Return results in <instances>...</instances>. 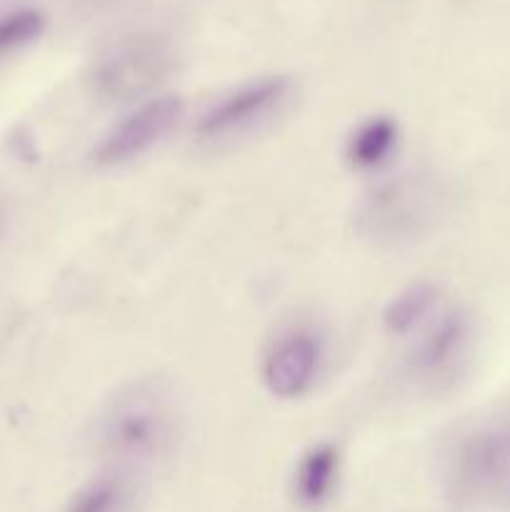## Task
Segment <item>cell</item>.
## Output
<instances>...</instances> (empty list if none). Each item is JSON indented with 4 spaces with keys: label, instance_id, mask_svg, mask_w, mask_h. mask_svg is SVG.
Instances as JSON below:
<instances>
[{
    "label": "cell",
    "instance_id": "1",
    "mask_svg": "<svg viewBox=\"0 0 510 512\" xmlns=\"http://www.w3.org/2000/svg\"><path fill=\"white\" fill-rule=\"evenodd\" d=\"M183 115V103L175 95H160L125 115L110 133L103 135L93 158L98 165H123L153 148L165 133H170Z\"/></svg>",
    "mask_w": 510,
    "mask_h": 512
},
{
    "label": "cell",
    "instance_id": "2",
    "mask_svg": "<svg viewBox=\"0 0 510 512\" xmlns=\"http://www.w3.org/2000/svg\"><path fill=\"white\" fill-rule=\"evenodd\" d=\"M170 55L155 40H135L110 55L95 73V90L108 100H133L168 75Z\"/></svg>",
    "mask_w": 510,
    "mask_h": 512
},
{
    "label": "cell",
    "instance_id": "3",
    "mask_svg": "<svg viewBox=\"0 0 510 512\" xmlns=\"http://www.w3.org/2000/svg\"><path fill=\"white\" fill-rule=\"evenodd\" d=\"M170 433V420L163 403L153 395H133L115 405L103 428V443L118 455L143 458L163 448Z\"/></svg>",
    "mask_w": 510,
    "mask_h": 512
},
{
    "label": "cell",
    "instance_id": "4",
    "mask_svg": "<svg viewBox=\"0 0 510 512\" xmlns=\"http://www.w3.org/2000/svg\"><path fill=\"white\" fill-rule=\"evenodd\" d=\"M323 345L310 330H293L270 348L263 360V383L275 398L293 400L308 393L318 378Z\"/></svg>",
    "mask_w": 510,
    "mask_h": 512
},
{
    "label": "cell",
    "instance_id": "5",
    "mask_svg": "<svg viewBox=\"0 0 510 512\" xmlns=\"http://www.w3.org/2000/svg\"><path fill=\"white\" fill-rule=\"evenodd\" d=\"M288 90L290 80L285 75H275V78H263L243 85L235 93L225 95L208 113H203L198 123V133L203 138H223V135L250 128L260 118L273 113L285 100Z\"/></svg>",
    "mask_w": 510,
    "mask_h": 512
},
{
    "label": "cell",
    "instance_id": "6",
    "mask_svg": "<svg viewBox=\"0 0 510 512\" xmlns=\"http://www.w3.org/2000/svg\"><path fill=\"white\" fill-rule=\"evenodd\" d=\"M510 470V423L470 435L455 458V478L465 488H483Z\"/></svg>",
    "mask_w": 510,
    "mask_h": 512
},
{
    "label": "cell",
    "instance_id": "7",
    "mask_svg": "<svg viewBox=\"0 0 510 512\" xmlns=\"http://www.w3.org/2000/svg\"><path fill=\"white\" fill-rule=\"evenodd\" d=\"M470 335V323L460 310L440 315L428 333L420 338L413 355V368L423 375H438L448 370L465 350Z\"/></svg>",
    "mask_w": 510,
    "mask_h": 512
},
{
    "label": "cell",
    "instance_id": "8",
    "mask_svg": "<svg viewBox=\"0 0 510 512\" xmlns=\"http://www.w3.org/2000/svg\"><path fill=\"white\" fill-rule=\"evenodd\" d=\"M340 453L333 443H318L300 458L295 470V498L305 508H318L330 498L338 480Z\"/></svg>",
    "mask_w": 510,
    "mask_h": 512
},
{
    "label": "cell",
    "instance_id": "9",
    "mask_svg": "<svg viewBox=\"0 0 510 512\" xmlns=\"http://www.w3.org/2000/svg\"><path fill=\"white\" fill-rule=\"evenodd\" d=\"M398 123L388 115H375L353 130L345 145V158L358 170H375L393 155L398 145Z\"/></svg>",
    "mask_w": 510,
    "mask_h": 512
},
{
    "label": "cell",
    "instance_id": "10",
    "mask_svg": "<svg viewBox=\"0 0 510 512\" xmlns=\"http://www.w3.org/2000/svg\"><path fill=\"white\" fill-rule=\"evenodd\" d=\"M435 298H438V288L433 283H425V280L400 290L383 313L385 330L393 335H403L408 330H413L430 313V308L435 305Z\"/></svg>",
    "mask_w": 510,
    "mask_h": 512
},
{
    "label": "cell",
    "instance_id": "11",
    "mask_svg": "<svg viewBox=\"0 0 510 512\" xmlns=\"http://www.w3.org/2000/svg\"><path fill=\"white\" fill-rule=\"evenodd\" d=\"M123 500V480L115 478V475H103V478H95L93 483L78 490L65 512H118Z\"/></svg>",
    "mask_w": 510,
    "mask_h": 512
},
{
    "label": "cell",
    "instance_id": "12",
    "mask_svg": "<svg viewBox=\"0 0 510 512\" xmlns=\"http://www.w3.org/2000/svg\"><path fill=\"white\" fill-rule=\"evenodd\" d=\"M45 28V18L38 10H20L0 20V50L15 48V45L30 43L38 38Z\"/></svg>",
    "mask_w": 510,
    "mask_h": 512
}]
</instances>
